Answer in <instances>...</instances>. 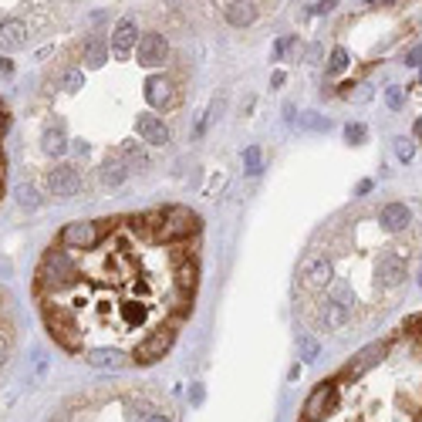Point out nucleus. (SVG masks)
Segmentation results:
<instances>
[{
	"label": "nucleus",
	"mask_w": 422,
	"mask_h": 422,
	"mask_svg": "<svg viewBox=\"0 0 422 422\" xmlns=\"http://www.w3.org/2000/svg\"><path fill=\"white\" fill-rule=\"evenodd\" d=\"M162 210L122 220H98V240L88 250L51 243L34 270V297L51 338L64 351H91L129 344V358L159 328H179L193 311V290L169 281L149 264V250L162 247ZM186 261V257H183Z\"/></svg>",
	"instance_id": "nucleus-1"
},
{
	"label": "nucleus",
	"mask_w": 422,
	"mask_h": 422,
	"mask_svg": "<svg viewBox=\"0 0 422 422\" xmlns=\"http://www.w3.org/2000/svg\"><path fill=\"white\" fill-rule=\"evenodd\" d=\"M95 240H98V220H75L58 234L54 243H61L64 250H88L95 247Z\"/></svg>",
	"instance_id": "nucleus-2"
},
{
	"label": "nucleus",
	"mask_w": 422,
	"mask_h": 422,
	"mask_svg": "<svg viewBox=\"0 0 422 422\" xmlns=\"http://www.w3.org/2000/svg\"><path fill=\"white\" fill-rule=\"evenodd\" d=\"M173 342H176V328H159V331H152V335L132 351V362L152 365V362H159V358L173 348Z\"/></svg>",
	"instance_id": "nucleus-3"
},
{
	"label": "nucleus",
	"mask_w": 422,
	"mask_h": 422,
	"mask_svg": "<svg viewBox=\"0 0 422 422\" xmlns=\"http://www.w3.org/2000/svg\"><path fill=\"white\" fill-rule=\"evenodd\" d=\"M375 277H378V288H398L405 281V257L398 250H382L378 261H375Z\"/></svg>",
	"instance_id": "nucleus-4"
},
{
	"label": "nucleus",
	"mask_w": 422,
	"mask_h": 422,
	"mask_svg": "<svg viewBox=\"0 0 422 422\" xmlns=\"http://www.w3.org/2000/svg\"><path fill=\"white\" fill-rule=\"evenodd\" d=\"M44 183H48V193H51V196H58V200H71V196L81 189V176H78L75 166H58V169L48 173Z\"/></svg>",
	"instance_id": "nucleus-5"
},
{
	"label": "nucleus",
	"mask_w": 422,
	"mask_h": 422,
	"mask_svg": "<svg viewBox=\"0 0 422 422\" xmlns=\"http://www.w3.org/2000/svg\"><path fill=\"white\" fill-rule=\"evenodd\" d=\"M135 54H139V64H146V68H156V64H162L166 61V54H169V44H166V37L162 34H142L139 37V48H135Z\"/></svg>",
	"instance_id": "nucleus-6"
},
{
	"label": "nucleus",
	"mask_w": 422,
	"mask_h": 422,
	"mask_svg": "<svg viewBox=\"0 0 422 422\" xmlns=\"http://www.w3.org/2000/svg\"><path fill=\"white\" fill-rule=\"evenodd\" d=\"M81 362L91 365V369H108V371H118L132 365V358L125 351H115V348H91V351L81 355Z\"/></svg>",
	"instance_id": "nucleus-7"
},
{
	"label": "nucleus",
	"mask_w": 422,
	"mask_h": 422,
	"mask_svg": "<svg viewBox=\"0 0 422 422\" xmlns=\"http://www.w3.org/2000/svg\"><path fill=\"white\" fill-rule=\"evenodd\" d=\"M135 132L149 146H166L169 142V129H166V122L159 115H139L135 118Z\"/></svg>",
	"instance_id": "nucleus-8"
},
{
	"label": "nucleus",
	"mask_w": 422,
	"mask_h": 422,
	"mask_svg": "<svg viewBox=\"0 0 422 422\" xmlns=\"http://www.w3.org/2000/svg\"><path fill=\"white\" fill-rule=\"evenodd\" d=\"M378 223H382L385 234H402L412 223V213H409L405 203H389V206H382V213H378Z\"/></svg>",
	"instance_id": "nucleus-9"
},
{
	"label": "nucleus",
	"mask_w": 422,
	"mask_h": 422,
	"mask_svg": "<svg viewBox=\"0 0 422 422\" xmlns=\"http://www.w3.org/2000/svg\"><path fill=\"white\" fill-rule=\"evenodd\" d=\"M146 102L152 108H169L176 102V91H173V81L156 75V78L146 81Z\"/></svg>",
	"instance_id": "nucleus-10"
},
{
	"label": "nucleus",
	"mask_w": 422,
	"mask_h": 422,
	"mask_svg": "<svg viewBox=\"0 0 422 422\" xmlns=\"http://www.w3.org/2000/svg\"><path fill=\"white\" fill-rule=\"evenodd\" d=\"M24 44H27V24L17 21V17H7V21L0 24V48H3V51H17V48H24Z\"/></svg>",
	"instance_id": "nucleus-11"
},
{
	"label": "nucleus",
	"mask_w": 422,
	"mask_h": 422,
	"mask_svg": "<svg viewBox=\"0 0 422 422\" xmlns=\"http://www.w3.org/2000/svg\"><path fill=\"white\" fill-rule=\"evenodd\" d=\"M135 44V21H118L115 24V34H112V48H115V54H129Z\"/></svg>",
	"instance_id": "nucleus-12"
},
{
	"label": "nucleus",
	"mask_w": 422,
	"mask_h": 422,
	"mask_svg": "<svg viewBox=\"0 0 422 422\" xmlns=\"http://www.w3.org/2000/svg\"><path fill=\"white\" fill-rule=\"evenodd\" d=\"M223 17L234 27H247L257 17V7L254 3H223Z\"/></svg>",
	"instance_id": "nucleus-13"
},
{
	"label": "nucleus",
	"mask_w": 422,
	"mask_h": 422,
	"mask_svg": "<svg viewBox=\"0 0 422 422\" xmlns=\"http://www.w3.org/2000/svg\"><path fill=\"white\" fill-rule=\"evenodd\" d=\"M81 51H85V61H88L91 68H102V64L108 61V44L102 41V37H88Z\"/></svg>",
	"instance_id": "nucleus-14"
},
{
	"label": "nucleus",
	"mask_w": 422,
	"mask_h": 422,
	"mask_svg": "<svg viewBox=\"0 0 422 422\" xmlns=\"http://www.w3.org/2000/svg\"><path fill=\"white\" fill-rule=\"evenodd\" d=\"M125 176H129V169H125L122 162H105V166H102V183L105 186L125 183Z\"/></svg>",
	"instance_id": "nucleus-15"
},
{
	"label": "nucleus",
	"mask_w": 422,
	"mask_h": 422,
	"mask_svg": "<svg viewBox=\"0 0 422 422\" xmlns=\"http://www.w3.org/2000/svg\"><path fill=\"white\" fill-rule=\"evenodd\" d=\"M44 152H51V156L64 152V132H61V125H58L54 132L44 135Z\"/></svg>",
	"instance_id": "nucleus-16"
},
{
	"label": "nucleus",
	"mask_w": 422,
	"mask_h": 422,
	"mask_svg": "<svg viewBox=\"0 0 422 422\" xmlns=\"http://www.w3.org/2000/svg\"><path fill=\"white\" fill-rule=\"evenodd\" d=\"M396 156L409 162V159L416 156V142H412V139H405V135H398V139H396Z\"/></svg>",
	"instance_id": "nucleus-17"
},
{
	"label": "nucleus",
	"mask_w": 422,
	"mask_h": 422,
	"mask_svg": "<svg viewBox=\"0 0 422 422\" xmlns=\"http://www.w3.org/2000/svg\"><path fill=\"white\" fill-rule=\"evenodd\" d=\"M385 105L392 108V112H402V105H405V95H402V88H385Z\"/></svg>",
	"instance_id": "nucleus-18"
},
{
	"label": "nucleus",
	"mask_w": 422,
	"mask_h": 422,
	"mask_svg": "<svg viewBox=\"0 0 422 422\" xmlns=\"http://www.w3.org/2000/svg\"><path fill=\"white\" fill-rule=\"evenodd\" d=\"M297 348H301V358H304V362H315V358H317V342H315V338L301 335V342H297Z\"/></svg>",
	"instance_id": "nucleus-19"
},
{
	"label": "nucleus",
	"mask_w": 422,
	"mask_h": 422,
	"mask_svg": "<svg viewBox=\"0 0 422 422\" xmlns=\"http://www.w3.org/2000/svg\"><path fill=\"white\" fill-rule=\"evenodd\" d=\"M344 68H348V51H344V48H335L328 71H331V75H338V71H344Z\"/></svg>",
	"instance_id": "nucleus-20"
},
{
	"label": "nucleus",
	"mask_w": 422,
	"mask_h": 422,
	"mask_svg": "<svg viewBox=\"0 0 422 422\" xmlns=\"http://www.w3.org/2000/svg\"><path fill=\"white\" fill-rule=\"evenodd\" d=\"M243 162H247V173H261V149L250 146V149L243 152Z\"/></svg>",
	"instance_id": "nucleus-21"
},
{
	"label": "nucleus",
	"mask_w": 422,
	"mask_h": 422,
	"mask_svg": "<svg viewBox=\"0 0 422 422\" xmlns=\"http://www.w3.org/2000/svg\"><path fill=\"white\" fill-rule=\"evenodd\" d=\"M17 200H21V206H30V210L41 206V200H37V193H34L30 186H21V189H17Z\"/></svg>",
	"instance_id": "nucleus-22"
},
{
	"label": "nucleus",
	"mask_w": 422,
	"mask_h": 422,
	"mask_svg": "<svg viewBox=\"0 0 422 422\" xmlns=\"http://www.w3.org/2000/svg\"><path fill=\"white\" fill-rule=\"evenodd\" d=\"M81 85H85V75H81L78 68H71V71H64V88H68V91H78Z\"/></svg>",
	"instance_id": "nucleus-23"
},
{
	"label": "nucleus",
	"mask_w": 422,
	"mask_h": 422,
	"mask_svg": "<svg viewBox=\"0 0 422 422\" xmlns=\"http://www.w3.org/2000/svg\"><path fill=\"white\" fill-rule=\"evenodd\" d=\"M365 125H358V122H351V125H344V139H348V142H362V139H365Z\"/></svg>",
	"instance_id": "nucleus-24"
},
{
	"label": "nucleus",
	"mask_w": 422,
	"mask_h": 422,
	"mask_svg": "<svg viewBox=\"0 0 422 422\" xmlns=\"http://www.w3.org/2000/svg\"><path fill=\"white\" fill-rule=\"evenodd\" d=\"M139 422H173V419H169V412H162V409H146V412L139 416Z\"/></svg>",
	"instance_id": "nucleus-25"
},
{
	"label": "nucleus",
	"mask_w": 422,
	"mask_h": 422,
	"mask_svg": "<svg viewBox=\"0 0 422 422\" xmlns=\"http://www.w3.org/2000/svg\"><path fill=\"white\" fill-rule=\"evenodd\" d=\"M3 183H7V156H3V142H0V196H3Z\"/></svg>",
	"instance_id": "nucleus-26"
},
{
	"label": "nucleus",
	"mask_w": 422,
	"mask_h": 422,
	"mask_svg": "<svg viewBox=\"0 0 422 422\" xmlns=\"http://www.w3.org/2000/svg\"><path fill=\"white\" fill-rule=\"evenodd\" d=\"M405 64H409V68H419L422 64V48H412V51L405 54Z\"/></svg>",
	"instance_id": "nucleus-27"
},
{
	"label": "nucleus",
	"mask_w": 422,
	"mask_h": 422,
	"mask_svg": "<svg viewBox=\"0 0 422 422\" xmlns=\"http://www.w3.org/2000/svg\"><path fill=\"white\" fill-rule=\"evenodd\" d=\"M308 125H311V129H328L331 122H328V118H317L315 112H311V118H308Z\"/></svg>",
	"instance_id": "nucleus-28"
},
{
	"label": "nucleus",
	"mask_w": 422,
	"mask_h": 422,
	"mask_svg": "<svg viewBox=\"0 0 422 422\" xmlns=\"http://www.w3.org/2000/svg\"><path fill=\"white\" fill-rule=\"evenodd\" d=\"M335 3H311V14H328Z\"/></svg>",
	"instance_id": "nucleus-29"
},
{
	"label": "nucleus",
	"mask_w": 422,
	"mask_h": 422,
	"mask_svg": "<svg viewBox=\"0 0 422 422\" xmlns=\"http://www.w3.org/2000/svg\"><path fill=\"white\" fill-rule=\"evenodd\" d=\"M10 71H14V64L7 58H0V75H10Z\"/></svg>",
	"instance_id": "nucleus-30"
},
{
	"label": "nucleus",
	"mask_w": 422,
	"mask_h": 422,
	"mask_svg": "<svg viewBox=\"0 0 422 422\" xmlns=\"http://www.w3.org/2000/svg\"><path fill=\"white\" fill-rule=\"evenodd\" d=\"M416 135H422V118H419V122H416Z\"/></svg>",
	"instance_id": "nucleus-31"
}]
</instances>
